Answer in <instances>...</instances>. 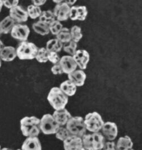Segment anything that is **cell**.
<instances>
[{"instance_id": "6da1fadb", "label": "cell", "mask_w": 142, "mask_h": 150, "mask_svg": "<svg viewBox=\"0 0 142 150\" xmlns=\"http://www.w3.org/2000/svg\"><path fill=\"white\" fill-rule=\"evenodd\" d=\"M20 129L26 137H38L40 132V119L35 117H25L20 121Z\"/></svg>"}, {"instance_id": "7a4b0ae2", "label": "cell", "mask_w": 142, "mask_h": 150, "mask_svg": "<svg viewBox=\"0 0 142 150\" xmlns=\"http://www.w3.org/2000/svg\"><path fill=\"white\" fill-rule=\"evenodd\" d=\"M83 148L86 150H102L106 139L101 133L86 134L82 137Z\"/></svg>"}, {"instance_id": "3957f363", "label": "cell", "mask_w": 142, "mask_h": 150, "mask_svg": "<svg viewBox=\"0 0 142 150\" xmlns=\"http://www.w3.org/2000/svg\"><path fill=\"white\" fill-rule=\"evenodd\" d=\"M47 99L51 107L56 110L65 108L68 102V96L58 87L51 88L48 94Z\"/></svg>"}, {"instance_id": "277c9868", "label": "cell", "mask_w": 142, "mask_h": 150, "mask_svg": "<svg viewBox=\"0 0 142 150\" xmlns=\"http://www.w3.org/2000/svg\"><path fill=\"white\" fill-rule=\"evenodd\" d=\"M66 128L71 135L82 138L87 132L84 119L81 117H72L66 124Z\"/></svg>"}, {"instance_id": "5b68a950", "label": "cell", "mask_w": 142, "mask_h": 150, "mask_svg": "<svg viewBox=\"0 0 142 150\" xmlns=\"http://www.w3.org/2000/svg\"><path fill=\"white\" fill-rule=\"evenodd\" d=\"M38 50L34 43L22 41L16 49L17 57L21 60H32L35 58Z\"/></svg>"}, {"instance_id": "8992f818", "label": "cell", "mask_w": 142, "mask_h": 150, "mask_svg": "<svg viewBox=\"0 0 142 150\" xmlns=\"http://www.w3.org/2000/svg\"><path fill=\"white\" fill-rule=\"evenodd\" d=\"M84 122L87 130L92 133L99 132L105 123L101 116L96 112L88 113L86 115Z\"/></svg>"}, {"instance_id": "52a82bcc", "label": "cell", "mask_w": 142, "mask_h": 150, "mask_svg": "<svg viewBox=\"0 0 142 150\" xmlns=\"http://www.w3.org/2000/svg\"><path fill=\"white\" fill-rule=\"evenodd\" d=\"M60 126L50 114H46L40 119V131L45 134H56Z\"/></svg>"}, {"instance_id": "ba28073f", "label": "cell", "mask_w": 142, "mask_h": 150, "mask_svg": "<svg viewBox=\"0 0 142 150\" xmlns=\"http://www.w3.org/2000/svg\"><path fill=\"white\" fill-rule=\"evenodd\" d=\"M12 37L18 40L26 41L30 34V29L26 25L15 24L11 31Z\"/></svg>"}, {"instance_id": "9c48e42d", "label": "cell", "mask_w": 142, "mask_h": 150, "mask_svg": "<svg viewBox=\"0 0 142 150\" xmlns=\"http://www.w3.org/2000/svg\"><path fill=\"white\" fill-rule=\"evenodd\" d=\"M101 130L104 138L109 141H113L118 134L117 125L114 122H107L104 123Z\"/></svg>"}, {"instance_id": "30bf717a", "label": "cell", "mask_w": 142, "mask_h": 150, "mask_svg": "<svg viewBox=\"0 0 142 150\" xmlns=\"http://www.w3.org/2000/svg\"><path fill=\"white\" fill-rule=\"evenodd\" d=\"M71 7L65 3L64 1L60 4H57L54 9V15L57 21H66L69 18Z\"/></svg>"}, {"instance_id": "8fae6325", "label": "cell", "mask_w": 142, "mask_h": 150, "mask_svg": "<svg viewBox=\"0 0 142 150\" xmlns=\"http://www.w3.org/2000/svg\"><path fill=\"white\" fill-rule=\"evenodd\" d=\"M10 17L19 23L26 22L28 19V12L22 6H16L10 10Z\"/></svg>"}, {"instance_id": "7c38bea8", "label": "cell", "mask_w": 142, "mask_h": 150, "mask_svg": "<svg viewBox=\"0 0 142 150\" xmlns=\"http://www.w3.org/2000/svg\"><path fill=\"white\" fill-rule=\"evenodd\" d=\"M63 147L64 150H80L83 148L82 138L70 135L63 141Z\"/></svg>"}, {"instance_id": "4fadbf2b", "label": "cell", "mask_w": 142, "mask_h": 150, "mask_svg": "<svg viewBox=\"0 0 142 150\" xmlns=\"http://www.w3.org/2000/svg\"><path fill=\"white\" fill-rule=\"evenodd\" d=\"M77 66L82 70L86 69L87 64L90 60V55L85 50H76L73 56H72Z\"/></svg>"}, {"instance_id": "5bb4252c", "label": "cell", "mask_w": 142, "mask_h": 150, "mask_svg": "<svg viewBox=\"0 0 142 150\" xmlns=\"http://www.w3.org/2000/svg\"><path fill=\"white\" fill-rule=\"evenodd\" d=\"M59 64L62 68L63 73L69 74L75 71L77 65L72 57V56L65 55L61 58Z\"/></svg>"}, {"instance_id": "9a60e30c", "label": "cell", "mask_w": 142, "mask_h": 150, "mask_svg": "<svg viewBox=\"0 0 142 150\" xmlns=\"http://www.w3.org/2000/svg\"><path fill=\"white\" fill-rule=\"evenodd\" d=\"M87 14L88 11L86 6H73L71 7L69 18L73 21H84Z\"/></svg>"}, {"instance_id": "2e32d148", "label": "cell", "mask_w": 142, "mask_h": 150, "mask_svg": "<svg viewBox=\"0 0 142 150\" xmlns=\"http://www.w3.org/2000/svg\"><path fill=\"white\" fill-rule=\"evenodd\" d=\"M52 115L60 126L66 125L68 121L72 117L66 108L55 110Z\"/></svg>"}, {"instance_id": "e0dca14e", "label": "cell", "mask_w": 142, "mask_h": 150, "mask_svg": "<svg viewBox=\"0 0 142 150\" xmlns=\"http://www.w3.org/2000/svg\"><path fill=\"white\" fill-rule=\"evenodd\" d=\"M68 80L71 81L76 87H81L85 84L86 75L83 70H76L68 74Z\"/></svg>"}, {"instance_id": "ac0fdd59", "label": "cell", "mask_w": 142, "mask_h": 150, "mask_svg": "<svg viewBox=\"0 0 142 150\" xmlns=\"http://www.w3.org/2000/svg\"><path fill=\"white\" fill-rule=\"evenodd\" d=\"M22 150H41L42 147L39 139L38 137H27L23 142Z\"/></svg>"}, {"instance_id": "d6986e66", "label": "cell", "mask_w": 142, "mask_h": 150, "mask_svg": "<svg viewBox=\"0 0 142 150\" xmlns=\"http://www.w3.org/2000/svg\"><path fill=\"white\" fill-rule=\"evenodd\" d=\"M16 57V49L13 46H5L0 52V58L4 62H12Z\"/></svg>"}, {"instance_id": "ffe728a7", "label": "cell", "mask_w": 142, "mask_h": 150, "mask_svg": "<svg viewBox=\"0 0 142 150\" xmlns=\"http://www.w3.org/2000/svg\"><path fill=\"white\" fill-rule=\"evenodd\" d=\"M15 25V21L10 17L7 16L0 23V31L2 34H7L11 33L12 29Z\"/></svg>"}, {"instance_id": "44dd1931", "label": "cell", "mask_w": 142, "mask_h": 150, "mask_svg": "<svg viewBox=\"0 0 142 150\" xmlns=\"http://www.w3.org/2000/svg\"><path fill=\"white\" fill-rule=\"evenodd\" d=\"M59 88L68 97L74 96L77 91V87L69 80H67L62 83Z\"/></svg>"}, {"instance_id": "7402d4cb", "label": "cell", "mask_w": 142, "mask_h": 150, "mask_svg": "<svg viewBox=\"0 0 142 150\" xmlns=\"http://www.w3.org/2000/svg\"><path fill=\"white\" fill-rule=\"evenodd\" d=\"M133 146L132 140L128 136L120 137L116 144L118 150H130L132 149Z\"/></svg>"}, {"instance_id": "603a6c76", "label": "cell", "mask_w": 142, "mask_h": 150, "mask_svg": "<svg viewBox=\"0 0 142 150\" xmlns=\"http://www.w3.org/2000/svg\"><path fill=\"white\" fill-rule=\"evenodd\" d=\"M33 29L35 33L42 36L48 35L50 32L49 25L40 21L33 23Z\"/></svg>"}, {"instance_id": "cb8c5ba5", "label": "cell", "mask_w": 142, "mask_h": 150, "mask_svg": "<svg viewBox=\"0 0 142 150\" xmlns=\"http://www.w3.org/2000/svg\"><path fill=\"white\" fill-rule=\"evenodd\" d=\"M57 39L62 43H67L71 40L70 30L66 28H63L61 31L57 35Z\"/></svg>"}, {"instance_id": "d4e9b609", "label": "cell", "mask_w": 142, "mask_h": 150, "mask_svg": "<svg viewBox=\"0 0 142 150\" xmlns=\"http://www.w3.org/2000/svg\"><path fill=\"white\" fill-rule=\"evenodd\" d=\"M55 20H56V18L54 15V13L53 12H51L50 10L42 12L39 17L40 21L46 23L48 25Z\"/></svg>"}, {"instance_id": "484cf974", "label": "cell", "mask_w": 142, "mask_h": 150, "mask_svg": "<svg viewBox=\"0 0 142 150\" xmlns=\"http://www.w3.org/2000/svg\"><path fill=\"white\" fill-rule=\"evenodd\" d=\"M48 55L49 52L46 50V48L41 47L38 49L35 59L38 62L41 63H46L48 61Z\"/></svg>"}, {"instance_id": "4316f807", "label": "cell", "mask_w": 142, "mask_h": 150, "mask_svg": "<svg viewBox=\"0 0 142 150\" xmlns=\"http://www.w3.org/2000/svg\"><path fill=\"white\" fill-rule=\"evenodd\" d=\"M27 12L29 17L32 19L39 18L42 12L40 7L34 6V5H31L28 7Z\"/></svg>"}, {"instance_id": "83f0119b", "label": "cell", "mask_w": 142, "mask_h": 150, "mask_svg": "<svg viewBox=\"0 0 142 150\" xmlns=\"http://www.w3.org/2000/svg\"><path fill=\"white\" fill-rule=\"evenodd\" d=\"M70 33L71 36V40L76 43H77L83 36L81 33V29L77 26H73L70 30Z\"/></svg>"}, {"instance_id": "f1b7e54d", "label": "cell", "mask_w": 142, "mask_h": 150, "mask_svg": "<svg viewBox=\"0 0 142 150\" xmlns=\"http://www.w3.org/2000/svg\"><path fill=\"white\" fill-rule=\"evenodd\" d=\"M49 28L53 35H57L62 29V24L60 21L56 20L49 25Z\"/></svg>"}, {"instance_id": "f546056e", "label": "cell", "mask_w": 142, "mask_h": 150, "mask_svg": "<svg viewBox=\"0 0 142 150\" xmlns=\"http://www.w3.org/2000/svg\"><path fill=\"white\" fill-rule=\"evenodd\" d=\"M55 134L57 139L62 141L63 142L65 141L71 135L67 129L63 126H60Z\"/></svg>"}, {"instance_id": "4dcf8cb0", "label": "cell", "mask_w": 142, "mask_h": 150, "mask_svg": "<svg viewBox=\"0 0 142 150\" xmlns=\"http://www.w3.org/2000/svg\"><path fill=\"white\" fill-rule=\"evenodd\" d=\"M77 47V43H76L73 41L71 40L64 45L63 50L65 52H67L70 55L73 56L76 52Z\"/></svg>"}, {"instance_id": "1f68e13d", "label": "cell", "mask_w": 142, "mask_h": 150, "mask_svg": "<svg viewBox=\"0 0 142 150\" xmlns=\"http://www.w3.org/2000/svg\"><path fill=\"white\" fill-rule=\"evenodd\" d=\"M3 5L10 10L18 6L19 1L18 0H3Z\"/></svg>"}, {"instance_id": "d6a6232c", "label": "cell", "mask_w": 142, "mask_h": 150, "mask_svg": "<svg viewBox=\"0 0 142 150\" xmlns=\"http://www.w3.org/2000/svg\"><path fill=\"white\" fill-rule=\"evenodd\" d=\"M60 59L61 58H59V56L58 55L57 52H49L48 60L50 61L52 63L54 64L59 63Z\"/></svg>"}, {"instance_id": "836d02e7", "label": "cell", "mask_w": 142, "mask_h": 150, "mask_svg": "<svg viewBox=\"0 0 142 150\" xmlns=\"http://www.w3.org/2000/svg\"><path fill=\"white\" fill-rule=\"evenodd\" d=\"M58 41V40H57V39H51V40L48 41L46 43V50L49 52H54L56 46L57 45Z\"/></svg>"}, {"instance_id": "e575fe53", "label": "cell", "mask_w": 142, "mask_h": 150, "mask_svg": "<svg viewBox=\"0 0 142 150\" xmlns=\"http://www.w3.org/2000/svg\"><path fill=\"white\" fill-rule=\"evenodd\" d=\"M102 150H118L115 143L113 141L106 142Z\"/></svg>"}, {"instance_id": "d590c367", "label": "cell", "mask_w": 142, "mask_h": 150, "mask_svg": "<svg viewBox=\"0 0 142 150\" xmlns=\"http://www.w3.org/2000/svg\"><path fill=\"white\" fill-rule=\"evenodd\" d=\"M51 72L54 75H59L63 73L62 68L59 63L55 64L51 69Z\"/></svg>"}, {"instance_id": "8d00e7d4", "label": "cell", "mask_w": 142, "mask_h": 150, "mask_svg": "<svg viewBox=\"0 0 142 150\" xmlns=\"http://www.w3.org/2000/svg\"><path fill=\"white\" fill-rule=\"evenodd\" d=\"M32 2H33L34 6L37 7H40L46 4V0H33Z\"/></svg>"}, {"instance_id": "74e56055", "label": "cell", "mask_w": 142, "mask_h": 150, "mask_svg": "<svg viewBox=\"0 0 142 150\" xmlns=\"http://www.w3.org/2000/svg\"><path fill=\"white\" fill-rule=\"evenodd\" d=\"M63 47V43H62L61 42H60L59 41H58V42H57V45L56 46V47H55V49H54V52H59L62 50Z\"/></svg>"}, {"instance_id": "f35d334b", "label": "cell", "mask_w": 142, "mask_h": 150, "mask_svg": "<svg viewBox=\"0 0 142 150\" xmlns=\"http://www.w3.org/2000/svg\"><path fill=\"white\" fill-rule=\"evenodd\" d=\"M76 0H74V1H72V0H68V1H64L65 3H66L68 6L70 5H74V4L76 2Z\"/></svg>"}, {"instance_id": "ab89813d", "label": "cell", "mask_w": 142, "mask_h": 150, "mask_svg": "<svg viewBox=\"0 0 142 150\" xmlns=\"http://www.w3.org/2000/svg\"><path fill=\"white\" fill-rule=\"evenodd\" d=\"M4 47H5V46H4V44L3 42L1 40V39H0V52H1V50L3 49V48Z\"/></svg>"}, {"instance_id": "60d3db41", "label": "cell", "mask_w": 142, "mask_h": 150, "mask_svg": "<svg viewBox=\"0 0 142 150\" xmlns=\"http://www.w3.org/2000/svg\"><path fill=\"white\" fill-rule=\"evenodd\" d=\"M3 2H2V0H0V12L2 10V7H3Z\"/></svg>"}, {"instance_id": "b9f144b4", "label": "cell", "mask_w": 142, "mask_h": 150, "mask_svg": "<svg viewBox=\"0 0 142 150\" xmlns=\"http://www.w3.org/2000/svg\"><path fill=\"white\" fill-rule=\"evenodd\" d=\"M1 150H12V149H9V148H6V147H4V148H2L1 149Z\"/></svg>"}, {"instance_id": "7bdbcfd3", "label": "cell", "mask_w": 142, "mask_h": 150, "mask_svg": "<svg viewBox=\"0 0 142 150\" xmlns=\"http://www.w3.org/2000/svg\"><path fill=\"white\" fill-rule=\"evenodd\" d=\"M1 64H2V63H1V58H0V68H1Z\"/></svg>"}, {"instance_id": "ee69618b", "label": "cell", "mask_w": 142, "mask_h": 150, "mask_svg": "<svg viewBox=\"0 0 142 150\" xmlns=\"http://www.w3.org/2000/svg\"><path fill=\"white\" fill-rule=\"evenodd\" d=\"M86 150L85 149H83V148H82V149H81V150Z\"/></svg>"}, {"instance_id": "f6af8a7d", "label": "cell", "mask_w": 142, "mask_h": 150, "mask_svg": "<svg viewBox=\"0 0 142 150\" xmlns=\"http://www.w3.org/2000/svg\"><path fill=\"white\" fill-rule=\"evenodd\" d=\"M2 35V33H1V31H0V36H1V35Z\"/></svg>"}, {"instance_id": "bcb514c9", "label": "cell", "mask_w": 142, "mask_h": 150, "mask_svg": "<svg viewBox=\"0 0 142 150\" xmlns=\"http://www.w3.org/2000/svg\"><path fill=\"white\" fill-rule=\"evenodd\" d=\"M0 150H1V146H0Z\"/></svg>"}, {"instance_id": "7dc6e473", "label": "cell", "mask_w": 142, "mask_h": 150, "mask_svg": "<svg viewBox=\"0 0 142 150\" xmlns=\"http://www.w3.org/2000/svg\"><path fill=\"white\" fill-rule=\"evenodd\" d=\"M22 150L21 149H17V150Z\"/></svg>"}, {"instance_id": "c3c4849f", "label": "cell", "mask_w": 142, "mask_h": 150, "mask_svg": "<svg viewBox=\"0 0 142 150\" xmlns=\"http://www.w3.org/2000/svg\"><path fill=\"white\" fill-rule=\"evenodd\" d=\"M133 150V149H131V150Z\"/></svg>"}]
</instances>
